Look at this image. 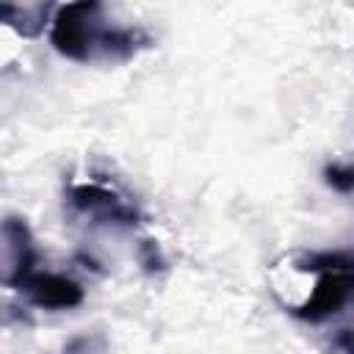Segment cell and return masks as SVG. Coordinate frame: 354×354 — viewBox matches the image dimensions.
<instances>
[{
	"label": "cell",
	"mask_w": 354,
	"mask_h": 354,
	"mask_svg": "<svg viewBox=\"0 0 354 354\" xmlns=\"http://www.w3.org/2000/svg\"><path fill=\"white\" fill-rule=\"evenodd\" d=\"M50 41L64 58L91 61L97 55L127 58L136 53V44H141L144 36L136 28L111 25L100 3L80 0L55 8L50 22Z\"/></svg>",
	"instance_id": "cell-1"
},
{
	"label": "cell",
	"mask_w": 354,
	"mask_h": 354,
	"mask_svg": "<svg viewBox=\"0 0 354 354\" xmlns=\"http://www.w3.org/2000/svg\"><path fill=\"white\" fill-rule=\"evenodd\" d=\"M318 268H321V277H318L313 293L296 310V315L310 324H321V321L337 315L354 296V257L332 254V257H324V266H318Z\"/></svg>",
	"instance_id": "cell-2"
},
{
	"label": "cell",
	"mask_w": 354,
	"mask_h": 354,
	"mask_svg": "<svg viewBox=\"0 0 354 354\" xmlns=\"http://www.w3.org/2000/svg\"><path fill=\"white\" fill-rule=\"evenodd\" d=\"M36 243L30 227L19 216H6L0 227V274L8 288H19L36 268Z\"/></svg>",
	"instance_id": "cell-3"
},
{
	"label": "cell",
	"mask_w": 354,
	"mask_h": 354,
	"mask_svg": "<svg viewBox=\"0 0 354 354\" xmlns=\"http://www.w3.org/2000/svg\"><path fill=\"white\" fill-rule=\"evenodd\" d=\"M19 290L25 293V299L33 307L50 310V313L72 310L83 301V288L72 277H64V274H55V271H33L19 285Z\"/></svg>",
	"instance_id": "cell-4"
},
{
	"label": "cell",
	"mask_w": 354,
	"mask_h": 354,
	"mask_svg": "<svg viewBox=\"0 0 354 354\" xmlns=\"http://www.w3.org/2000/svg\"><path fill=\"white\" fill-rule=\"evenodd\" d=\"M69 205L80 210L83 216H91L105 224H133L136 210L130 202H124L116 191L97 185V183H80L69 188Z\"/></svg>",
	"instance_id": "cell-5"
},
{
	"label": "cell",
	"mask_w": 354,
	"mask_h": 354,
	"mask_svg": "<svg viewBox=\"0 0 354 354\" xmlns=\"http://www.w3.org/2000/svg\"><path fill=\"white\" fill-rule=\"evenodd\" d=\"M0 19L22 36H39L44 30V25L53 22L50 6H41V3H22V6L0 3Z\"/></svg>",
	"instance_id": "cell-6"
},
{
	"label": "cell",
	"mask_w": 354,
	"mask_h": 354,
	"mask_svg": "<svg viewBox=\"0 0 354 354\" xmlns=\"http://www.w3.org/2000/svg\"><path fill=\"white\" fill-rule=\"evenodd\" d=\"M61 354H111V343L102 332H80L64 343Z\"/></svg>",
	"instance_id": "cell-7"
},
{
	"label": "cell",
	"mask_w": 354,
	"mask_h": 354,
	"mask_svg": "<svg viewBox=\"0 0 354 354\" xmlns=\"http://www.w3.org/2000/svg\"><path fill=\"white\" fill-rule=\"evenodd\" d=\"M324 180L337 194H354V163L351 160H332V163H326Z\"/></svg>",
	"instance_id": "cell-8"
},
{
	"label": "cell",
	"mask_w": 354,
	"mask_h": 354,
	"mask_svg": "<svg viewBox=\"0 0 354 354\" xmlns=\"http://www.w3.org/2000/svg\"><path fill=\"white\" fill-rule=\"evenodd\" d=\"M351 354H354V351H351Z\"/></svg>",
	"instance_id": "cell-9"
}]
</instances>
